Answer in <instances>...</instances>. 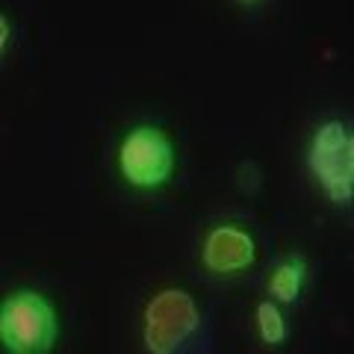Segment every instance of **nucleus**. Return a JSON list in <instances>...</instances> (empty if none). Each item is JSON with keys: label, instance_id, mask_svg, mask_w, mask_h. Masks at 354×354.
Returning <instances> with one entry per match:
<instances>
[{"label": "nucleus", "instance_id": "1", "mask_svg": "<svg viewBox=\"0 0 354 354\" xmlns=\"http://www.w3.org/2000/svg\"><path fill=\"white\" fill-rule=\"evenodd\" d=\"M59 310L44 292L21 286L0 298V348L6 354H53Z\"/></svg>", "mask_w": 354, "mask_h": 354}, {"label": "nucleus", "instance_id": "2", "mask_svg": "<svg viewBox=\"0 0 354 354\" xmlns=\"http://www.w3.org/2000/svg\"><path fill=\"white\" fill-rule=\"evenodd\" d=\"M307 169L330 204L348 207L354 198V136L346 121H322L307 145Z\"/></svg>", "mask_w": 354, "mask_h": 354}, {"label": "nucleus", "instance_id": "3", "mask_svg": "<svg viewBox=\"0 0 354 354\" xmlns=\"http://www.w3.org/2000/svg\"><path fill=\"white\" fill-rule=\"evenodd\" d=\"M115 169L121 180L139 192L160 189L171 180L177 169L174 139L157 124H139L124 133L115 153Z\"/></svg>", "mask_w": 354, "mask_h": 354}, {"label": "nucleus", "instance_id": "4", "mask_svg": "<svg viewBox=\"0 0 354 354\" xmlns=\"http://www.w3.org/2000/svg\"><path fill=\"white\" fill-rule=\"evenodd\" d=\"M201 328V310L180 286H165L142 310V346L148 354H177Z\"/></svg>", "mask_w": 354, "mask_h": 354}, {"label": "nucleus", "instance_id": "5", "mask_svg": "<svg viewBox=\"0 0 354 354\" xmlns=\"http://www.w3.org/2000/svg\"><path fill=\"white\" fill-rule=\"evenodd\" d=\"M254 260H257V242L245 227L225 221V225H213L207 230L201 242V263L209 274L236 278L251 269Z\"/></svg>", "mask_w": 354, "mask_h": 354}, {"label": "nucleus", "instance_id": "6", "mask_svg": "<svg viewBox=\"0 0 354 354\" xmlns=\"http://www.w3.org/2000/svg\"><path fill=\"white\" fill-rule=\"evenodd\" d=\"M307 283V260L301 254H286V257L272 269L269 295L274 304H295Z\"/></svg>", "mask_w": 354, "mask_h": 354}, {"label": "nucleus", "instance_id": "7", "mask_svg": "<svg viewBox=\"0 0 354 354\" xmlns=\"http://www.w3.org/2000/svg\"><path fill=\"white\" fill-rule=\"evenodd\" d=\"M254 325H257V337L266 348H281L286 339H290V325H286V316L281 304H274L272 298H263L254 310Z\"/></svg>", "mask_w": 354, "mask_h": 354}, {"label": "nucleus", "instance_id": "8", "mask_svg": "<svg viewBox=\"0 0 354 354\" xmlns=\"http://www.w3.org/2000/svg\"><path fill=\"white\" fill-rule=\"evenodd\" d=\"M236 183L242 192H257L260 189V169L254 162H242L236 171Z\"/></svg>", "mask_w": 354, "mask_h": 354}, {"label": "nucleus", "instance_id": "9", "mask_svg": "<svg viewBox=\"0 0 354 354\" xmlns=\"http://www.w3.org/2000/svg\"><path fill=\"white\" fill-rule=\"evenodd\" d=\"M9 39H12V21L0 12V57H3L6 48H9Z\"/></svg>", "mask_w": 354, "mask_h": 354}, {"label": "nucleus", "instance_id": "10", "mask_svg": "<svg viewBox=\"0 0 354 354\" xmlns=\"http://www.w3.org/2000/svg\"><path fill=\"white\" fill-rule=\"evenodd\" d=\"M239 3H245V6H248V3H257V0H239Z\"/></svg>", "mask_w": 354, "mask_h": 354}]
</instances>
